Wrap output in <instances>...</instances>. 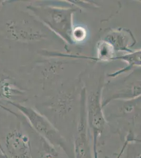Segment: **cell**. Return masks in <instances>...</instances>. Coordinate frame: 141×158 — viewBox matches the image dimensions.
Instances as JSON below:
<instances>
[{
	"label": "cell",
	"instance_id": "obj_1",
	"mask_svg": "<svg viewBox=\"0 0 141 158\" xmlns=\"http://www.w3.org/2000/svg\"><path fill=\"white\" fill-rule=\"evenodd\" d=\"M103 84L100 82L98 87L86 95V108L88 129L91 132L93 141L94 158H98L97 151L98 139L106 126V119L102 106V92Z\"/></svg>",
	"mask_w": 141,
	"mask_h": 158
},
{
	"label": "cell",
	"instance_id": "obj_2",
	"mask_svg": "<svg viewBox=\"0 0 141 158\" xmlns=\"http://www.w3.org/2000/svg\"><path fill=\"white\" fill-rule=\"evenodd\" d=\"M16 106L27 117L36 133L54 147L61 148L71 157V151L66 141L50 121L32 108L20 105Z\"/></svg>",
	"mask_w": 141,
	"mask_h": 158
},
{
	"label": "cell",
	"instance_id": "obj_3",
	"mask_svg": "<svg viewBox=\"0 0 141 158\" xmlns=\"http://www.w3.org/2000/svg\"><path fill=\"white\" fill-rule=\"evenodd\" d=\"M75 11V9L72 8L48 6L43 10V20L54 32L65 41L71 44L73 29L72 16Z\"/></svg>",
	"mask_w": 141,
	"mask_h": 158
},
{
	"label": "cell",
	"instance_id": "obj_4",
	"mask_svg": "<svg viewBox=\"0 0 141 158\" xmlns=\"http://www.w3.org/2000/svg\"><path fill=\"white\" fill-rule=\"evenodd\" d=\"M6 154L9 158H32V149L30 137L20 129L9 132L5 138Z\"/></svg>",
	"mask_w": 141,
	"mask_h": 158
},
{
	"label": "cell",
	"instance_id": "obj_5",
	"mask_svg": "<svg viewBox=\"0 0 141 158\" xmlns=\"http://www.w3.org/2000/svg\"><path fill=\"white\" fill-rule=\"evenodd\" d=\"M86 94L81 93L80 116L77 127V136L74 141L75 158H92L91 150L89 145L88 131L86 108Z\"/></svg>",
	"mask_w": 141,
	"mask_h": 158
},
{
	"label": "cell",
	"instance_id": "obj_6",
	"mask_svg": "<svg viewBox=\"0 0 141 158\" xmlns=\"http://www.w3.org/2000/svg\"><path fill=\"white\" fill-rule=\"evenodd\" d=\"M105 40L111 43L115 51H126L127 53L132 52L130 47L131 42L135 43V40L130 31L124 29H118L109 32L105 38Z\"/></svg>",
	"mask_w": 141,
	"mask_h": 158
},
{
	"label": "cell",
	"instance_id": "obj_7",
	"mask_svg": "<svg viewBox=\"0 0 141 158\" xmlns=\"http://www.w3.org/2000/svg\"><path fill=\"white\" fill-rule=\"evenodd\" d=\"M117 59L122 60L126 62L127 64H128V66L123 69H121L120 71H118L113 73L111 74L110 75V77H115L116 76L120 75L122 73L129 71L133 67L141 66V50H138L134 52L132 51L130 53H128L124 56L120 57H116V59Z\"/></svg>",
	"mask_w": 141,
	"mask_h": 158
},
{
	"label": "cell",
	"instance_id": "obj_8",
	"mask_svg": "<svg viewBox=\"0 0 141 158\" xmlns=\"http://www.w3.org/2000/svg\"><path fill=\"white\" fill-rule=\"evenodd\" d=\"M114 47L105 40H101L97 44L96 61H110L116 59Z\"/></svg>",
	"mask_w": 141,
	"mask_h": 158
},
{
	"label": "cell",
	"instance_id": "obj_9",
	"mask_svg": "<svg viewBox=\"0 0 141 158\" xmlns=\"http://www.w3.org/2000/svg\"><path fill=\"white\" fill-rule=\"evenodd\" d=\"M41 146L37 153V158H59V153L55 147L42 137H40Z\"/></svg>",
	"mask_w": 141,
	"mask_h": 158
},
{
	"label": "cell",
	"instance_id": "obj_10",
	"mask_svg": "<svg viewBox=\"0 0 141 158\" xmlns=\"http://www.w3.org/2000/svg\"><path fill=\"white\" fill-rule=\"evenodd\" d=\"M86 31L84 27H79L73 29L72 33V38L73 41L81 42L85 39Z\"/></svg>",
	"mask_w": 141,
	"mask_h": 158
},
{
	"label": "cell",
	"instance_id": "obj_11",
	"mask_svg": "<svg viewBox=\"0 0 141 158\" xmlns=\"http://www.w3.org/2000/svg\"><path fill=\"white\" fill-rule=\"evenodd\" d=\"M0 158H9L6 153H0Z\"/></svg>",
	"mask_w": 141,
	"mask_h": 158
}]
</instances>
